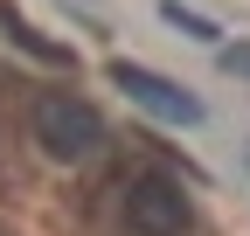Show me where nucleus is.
Segmentation results:
<instances>
[{
    "label": "nucleus",
    "mask_w": 250,
    "mask_h": 236,
    "mask_svg": "<svg viewBox=\"0 0 250 236\" xmlns=\"http://www.w3.org/2000/svg\"><path fill=\"white\" fill-rule=\"evenodd\" d=\"M35 139L49 146L56 160H83V153H98V146H104V118L90 111L83 98L56 91V98L35 104Z\"/></svg>",
    "instance_id": "obj_1"
},
{
    "label": "nucleus",
    "mask_w": 250,
    "mask_h": 236,
    "mask_svg": "<svg viewBox=\"0 0 250 236\" xmlns=\"http://www.w3.org/2000/svg\"><path fill=\"white\" fill-rule=\"evenodd\" d=\"M104 77H111V83H118V91L132 98L139 111H153V118H167V125H202V98H195V91H181L174 77H160V70H146V63H125V56H118V63H111Z\"/></svg>",
    "instance_id": "obj_2"
},
{
    "label": "nucleus",
    "mask_w": 250,
    "mask_h": 236,
    "mask_svg": "<svg viewBox=\"0 0 250 236\" xmlns=\"http://www.w3.org/2000/svg\"><path fill=\"white\" fill-rule=\"evenodd\" d=\"M125 229L132 236H181L188 229V195L167 174H139V181L125 188Z\"/></svg>",
    "instance_id": "obj_3"
},
{
    "label": "nucleus",
    "mask_w": 250,
    "mask_h": 236,
    "mask_svg": "<svg viewBox=\"0 0 250 236\" xmlns=\"http://www.w3.org/2000/svg\"><path fill=\"white\" fill-rule=\"evenodd\" d=\"M0 28H7V35H14V49H28V56H42V63H70V49H56L49 35H35V28H28L14 7H0Z\"/></svg>",
    "instance_id": "obj_4"
},
{
    "label": "nucleus",
    "mask_w": 250,
    "mask_h": 236,
    "mask_svg": "<svg viewBox=\"0 0 250 236\" xmlns=\"http://www.w3.org/2000/svg\"><path fill=\"white\" fill-rule=\"evenodd\" d=\"M160 14L181 28V35H195V42H215V35H223V28H215L208 14H195V7H181V0H160Z\"/></svg>",
    "instance_id": "obj_5"
},
{
    "label": "nucleus",
    "mask_w": 250,
    "mask_h": 236,
    "mask_svg": "<svg viewBox=\"0 0 250 236\" xmlns=\"http://www.w3.org/2000/svg\"><path fill=\"white\" fill-rule=\"evenodd\" d=\"M215 63H223L229 77H250V42H223V49H215Z\"/></svg>",
    "instance_id": "obj_6"
}]
</instances>
